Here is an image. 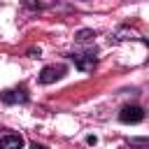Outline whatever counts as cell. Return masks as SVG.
<instances>
[{
	"label": "cell",
	"mask_w": 149,
	"mask_h": 149,
	"mask_svg": "<svg viewBox=\"0 0 149 149\" xmlns=\"http://www.w3.org/2000/svg\"><path fill=\"white\" fill-rule=\"evenodd\" d=\"M21 147H23V135L0 128V149H21Z\"/></svg>",
	"instance_id": "6da1fadb"
},
{
	"label": "cell",
	"mask_w": 149,
	"mask_h": 149,
	"mask_svg": "<svg viewBox=\"0 0 149 149\" xmlns=\"http://www.w3.org/2000/svg\"><path fill=\"white\" fill-rule=\"evenodd\" d=\"M0 100H2L5 105H19V102H26V100H28V91H26V86L9 88V91H2V93H0Z\"/></svg>",
	"instance_id": "7a4b0ae2"
},
{
	"label": "cell",
	"mask_w": 149,
	"mask_h": 149,
	"mask_svg": "<svg viewBox=\"0 0 149 149\" xmlns=\"http://www.w3.org/2000/svg\"><path fill=\"white\" fill-rule=\"evenodd\" d=\"M119 119L123 123H140L144 119V109L137 107V105H126L121 112H119Z\"/></svg>",
	"instance_id": "3957f363"
},
{
	"label": "cell",
	"mask_w": 149,
	"mask_h": 149,
	"mask_svg": "<svg viewBox=\"0 0 149 149\" xmlns=\"http://www.w3.org/2000/svg\"><path fill=\"white\" fill-rule=\"evenodd\" d=\"M63 74H65V65H47V68L40 72V81H42V84H54V81H58Z\"/></svg>",
	"instance_id": "277c9868"
},
{
	"label": "cell",
	"mask_w": 149,
	"mask_h": 149,
	"mask_svg": "<svg viewBox=\"0 0 149 149\" xmlns=\"http://www.w3.org/2000/svg\"><path fill=\"white\" fill-rule=\"evenodd\" d=\"M72 61H74V65H77L81 72H88V70H93V65H95V56H93V54H72Z\"/></svg>",
	"instance_id": "5b68a950"
},
{
	"label": "cell",
	"mask_w": 149,
	"mask_h": 149,
	"mask_svg": "<svg viewBox=\"0 0 149 149\" xmlns=\"http://www.w3.org/2000/svg\"><path fill=\"white\" fill-rule=\"evenodd\" d=\"M93 37H95L93 30H79V33H77V42H79V44H86V42H91Z\"/></svg>",
	"instance_id": "8992f818"
},
{
	"label": "cell",
	"mask_w": 149,
	"mask_h": 149,
	"mask_svg": "<svg viewBox=\"0 0 149 149\" xmlns=\"http://www.w3.org/2000/svg\"><path fill=\"white\" fill-rule=\"evenodd\" d=\"M86 142H88V144H95V142H98V137H95V135H88V137H86Z\"/></svg>",
	"instance_id": "52a82bcc"
},
{
	"label": "cell",
	"mask_w": 149,
	"mask_h": 149,
	"mask_svg": "<svg viewBox=\"0 0 149 149\" xmlns=\"http://www.w3.org/2000/svg\"><path fill=\"white\" fill-rule=\"evenodd\" d=\"M30 149H47V147H44V144H37V142H33V144H30Z\"/></svg>",
	"instance_id": "ba28073f"
}]
</instances>
